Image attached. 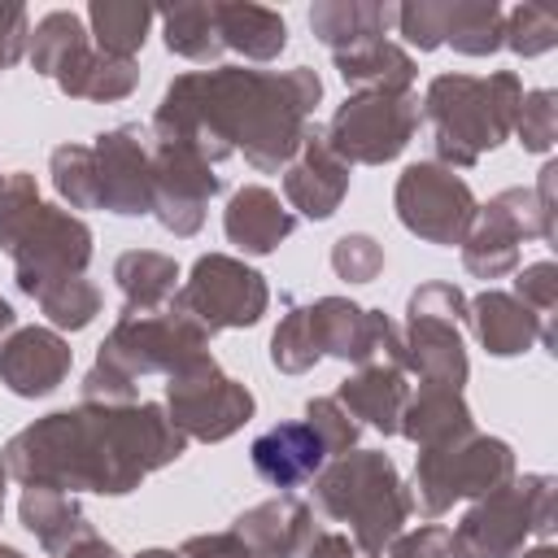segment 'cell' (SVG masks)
Returning a JSON list of instances; mask_svg holds the SVG:
<instances>
[{"label": "cell", "mask_w": 558, "mask_h": 558, "mask_svg": "<svg viewBox=\"0 0 558 558\" xmlns=\"http://www.w3.org/2000/svg\"><path fill=\"white\" fill-rule=\"evenodd\" d=\"M35 305L48 314L52 327L61 331H83L92 327V318L100 314V288L87 279V275H74V279H61L52 288H44L35 296Z\"/></svg>", "instance_id": "cell-37"}, {"label": "cell", "mask_w": 558, "mask_h": 558, "mask_svg": "<svg viewBox=\"0 0 558 558\" xmlns=\"http://www.w3.org/2000/svg\"><path fill=\"white\" fill-rule=\"evenodd\" d=\"M466 323L475 331V340L484 344V353L493 357H519L536 344H554V327H545L523 301H514L501 288H484L480 296L466 301Z\"/></svg>", "instance_id": "cell-21"}, {"label": "cell", "mask_w": 558, "mask_h": 558, "mask_svg": "<svg viewBox=\"0 0 558 558\" xmlns=\"http://www.w3.org/2000/svg\"><path fill=\"white\" fill-rule=\"evenodd\" d=\"M78 44H87V22H83V13H74V9H52V13H44V17L31 26L26 61H31L35 74H48V78H52V74L70 61V52H74Z\"/></svg>", "instance_id": "cell-35"}, {"label": "cell", "mask_w": 558, "mask_h": 558, "mask_svg": "<svg viewBox=\"0 0 558 558\" xmlns=\"http://www.w3.org/2000/svg\"><path fill=\"white\" fill-rule=\"evenodd\" d=\"M161 17V35L166 48L183 61H214L222 52V35H218V17L214 4H170L157 13Z\"/></svg>", "instance_id": "cell-34"}, {"label": "cell", "mask_w": 558, "mask_h": 558, "mask_svg": "<svg viewBox=\"0 0 558 558\" xmlns=\"http://www.w3.org/2000/svg\"><path fill=\"white\" fill-rule=\"evenodd\" d=\"M331 397L357 418V427H375L384 436H397L401 410L410 401V384H405V371L397 362H366L349 379H340V388Z\"/></svg>", "instance_id": "cell-24"}, {"label": "cell", "mask_w": 558, "mask_h": 558, "mask_svg": "<svg viewBox=\"0 0 558 558\" xmlns=\"http://www.w3.org/2000/svg\"><path fill=\"white\" fill-rule=\"evenodd\" d=\"M331 270L344 279V283H371L379 279L384 270V244L366 231H349L331 244Z\"/></svg>", "instance_id": "cell-42"}, {"label": "cell", "mask_w": 558, "mask_h": 558, "mask_svg": "<svg viewBox=\"0 0 558 558\" xmlns=\"http://www.w3.org/2000/svg\"><path fill=\"white\" fill-rule=\"evenodd\" d=\"M471 432H480V427H475V414H471L466 397L453 392V388H432V384H418V392H410V401L401 410V423H397V436H405L418 449L453 445Z\"/></svg>", "instance_id": "cell-25"}, {"label": "cell", "mask_w": 558, "mask_h": 558, "mask_svg": "<svg viewBox=\"0 0 558 558\" xmlns=\"http://www.w3.org/2000/svg\"><path fill=\"white\" fill-rule=\"evenodd\" d=\"M253 392L240 379H231L214 353L196 357L192 366L166 379V418L183 432V440L218 445L235 436L253 418Z\"/></svg>", "instance_id": "cell-12"}, {"label": "cell", "mask_w": 558, "mask_h": 558, "mask_svg": "<svg viewBox=\"0 0 558 558\" xmlns=\"http://www.w3.org/2000/svg\"><path fill=\"white\" fill-rule=\"evenodd\" d=\"M523 240H545L541 209L532 201V187H506L475 209V222L462 235V266L475 279H506L519 270Z\"/></svg>", "instance_id": "cell-14"}, {"label": "cell", "mask_w": 558, "mask_h": 558, "mask_svg": "<svg viewBox=\"0 0 558 558\" xmlns=\"http://www.w3.org/2000/svg\"><path fill=\"white\" fill-rule=\"evenodd\" d=\"M506 480H514V449L497 436L471 432L453 445L418 449L410 506H418V514L427 519H440L445 510H453V501H475Z\"/></svg>", "instance_id": "cell-9"}, {"label": "cell", "mask_w": 558, "mask_h": 558, "mask_svg": "<svg viewBox=\"0 0 558 558\" xmlns=\"http://www.w3.org/2000/svg\"><path fill=\"white\" fill-rule=\"evenodd\" d=\"M331 65L357 92H410L418 78L414 57L392 39H371V44L331 52Z\"/></svg>", "instance_id": "cell-31"}, {"label": "cell", "mask_w": 558, "mask_h": 558, "mask_svg": "<svg viewBox=\"0 0 558 558\" xmlns=\"http://www.w3.org/2000/svg\"><path fill=\"white\" fill-rule=\"evenodd\" d=\"M305 423H310L314 436L323 440L327 458H340V453L357 449L362 427H357V418H353L336 397H310V401H305Z\"/></svg>", "instance_id": "cell-41"}, {"label": "cell", "mask_w": 558, "mask_h": 558, "mask_svg": "<svg viewBox=\"0 0 558 558\" xmlns=\"http://www.w3.org/2000/svg\"><path fill=\"white\" fill-rule=\"evenodd\" d=\"M314 506L331 523H344L353 545L371 558H384L414 510L410 488L384 449H349L323 462V471L314 475Z\"/></svg>", "instance_id": "cell-6"}, {"label": "cell", "mask_w": 558, "mask_h": 558, "mask_svg": "<svg viewBox=\"0 0 558 558\" xmlns=\"http://www.w3.org/2000/svg\"><path fill=\"white\" fill-rule=\"evenodd\" d=\"M113 283L122 292V314H157L179 292V262L157 248H126L113 262Z\"/></svg>", "instance_id": "cell-30"}, {"label": "cell", "mask_w": 558, "mask_h": 558, "mask_svg": "<svg viewBox=\"0 0 558 558\" xmlns=\"http://www.w3.org/2000/svg\"><path fill=\"white\" fill-rule=\"evenodd\" d=\"M514 135L527 153H549L558 140V96L554 87H536L523 92L519 100V118H514Z\"/></svg>", "instance_id": "cell-40"}, {"label": "cell", "mask_w": 558, "mask_h": 558, "mask_svg": "<svg viewBox=\"0 0 558 558\" xmlns=\"http://www.w3.org/2000/svg\"><path fill=\"white\" fill-rule=\"evenodd\" d=\"M222 231L227 240L248 253V257H266L275 253L292 231H296V214L262 183H244L231 192L227 209H222Z\"/></svg>", "instance_id": "cell-23"}, {"label": "cell", "mask_w": 558, "mask_h": 558, "mask_svg": "<svg viewBox=\"0 0 558 558\" xmlns=\"http://www.w3.org/2000/svg\"><path fill=\"white\" fill-rule=\"evenodd\" d=\"M0 253H9L17 288L35 301L44 288L87 270L92 227L78 214L48 205L35 174L9 170L0 174Z\"/></svg>", "instance_id": "cell-3"}, {"label": "cell", "mask_w": 558, "mask_h": 558, "mask_svg": "<svg viewBox=\"0 0 558 558\" xmlns=\"http://www.w3.org/2000/svg\"><path fill=\"white\" fill-rule=\"evenodd\" d=\"M13 327H17V314H13V305L0 296V344H4V336H9Z\"/></svg>", "instance_id": "cell-50"}, {"label": "cell", "mask_w": 558, "mask_h": 558, "mask_svg": "<svg viewBox=\"0 0 558 558\" xmlns=\"http://www.w3.org/2000/svg\"><path fill=\"white\" fill-rule=\"evenodd\" d=\"M349 161L336 157V148L327 144V131L318 122L305 126V140L296 148V157L283 166V196H288V209L301 214V218H331L349 192Z\"/></svg>", "instance_id": "cell-18"}, {"label": "cell", "mask_w": 558, "mask_h": 558, "mask_svg": "<svg viewBox=\"0 0 558 558\" xmlns=\"http://www.w3.org/2000/svg\"><path fill=\"white\" fill-rule=\"evenodd\" d=\"M397 31L418 52L445 48V0H410V4H397Z\"/></svg>", "instance_id": "cell-43"}, {"label": "cell", "mask_w": 558, "mask_h": 558, "mask_svg": "<svg viewBox=\"0 0 558 558\" xmlns=\"http://www.w3.org/2000/svg\"><path fill=\"white\" fill-rule=\"evenodd\" d=\"M392 209L410 235L453 248L471 231L480 201L458 170H449L440 161H414L397 174Z\"/></svg>", "instance_id": "cell-13"}, {"label": "cell", "mask_w": 558, "mask_h": 558, "mask_svg": "<svg viewBox=\"0 0 558 558\" xmlns=\"http://www.w3.org/2000/svg\"><path fill=\"white\" fill-rule=\"evenodd\" d=\"M96 183H100V209L118 218H144L153 214V135L140 122H122L96 135Z\"/></svg>", "instance_id": "cell-17"}, {"label": "cell", "mask_w": 558, "mask_h": 558, "mask_svg": "<svg viewBox=\"0 0 558 558\" xmlns=\"http://www.w3.org/2000/svg\"><path fill=\"white\" fill-rule=\"evenodd\" d=\"M248 458H253V471L270 488H296V484H310L323 471L327 449H323V440L314 436V427L305 418H288V423L266 427L248 445Z\"/></svg>", "instance_id": "cell-22"}, {"label": "cell", "mask_w": 558, "mask_h": 558, "mask_svg": "<svg viewBox=\"0 0 558 558\" xmlns=\"http://www.w3.org/2000/svg\"><path fill=\"white\" fill-rule=\"evenodd\" d=\"M183 453L187 440L166 418V405L83 401L74 410H52L13 432L0 449V462L9 480H17L22 488H57L70 497H126L153 471L179 462Z\"/></svg>", "instance_id": "cell-2"}, {"label": "cell", "mask_w": 558, "mask_h": 558, "mask_svg": "<svg viewBox=\"0 0 558 558\" xmlns=\"http://www.w3.org/2000/svg\"><path fill=\"white\" fill-rule=\"evenodd\" d=\"M74 349L52 327H13L0 344V384L13 397H48L65 384Z\"/></svg>", "instance_id": "cell-19"}, {"label": "cell", "mask_w": 558, "mask_h": 558, "mask_svg": "<svg viewBox=\"0 0 558 558\" xmlns=\"http://www.w3.org/2000/svg\"><path fill=\"white\" fill-rule=\"evenodd\" d=\"M17 519L39 541V549L52 554V558H61L70 545H78V541H87L96 532L87 523L83 506L70 493H57V488H22Z\"/></svg>", "instance_id": "cell-27"}, {"label": "cell", "mask_w": 558, "mask_h": 558, "mask_svg": "<svg viewBox=\"0 0 558 558\" xmlns=\"http://www.w3.org/2000/svg\"><path fill=\"white\" fill-rule=\"evenodd\" d=\"M270 362H275V371H283V375H305V371L318 362V349H314L310 323H305V305H292V310L279 318V327H275V336H270Z\"/></svg>", "instance_id": "cell-39"}, {"label": "cell", "mask_w": 558, "mask_h": 558, "mask_svg": "<svg viewBox=\"0 0 558 558\" xmlns=\"http://www.w3.org/2000/svg\"><path fill=\"white\" fill-rule=\"evenodd\" d=\"M558 44V17L541 4H514L506 13V26H501V48H510L514 57H541Z\"/></svg>", "instance_id": "cell-38"}, {"label": "cell", "mask_w": 558, "mask_h": 558, "mask_svg": "<svg viewBox=\"0 0 558 558\" xmlns=\"http://www.w3.org/2000/svg\"><path fill=\"white\" fill-rule=\"evenodd\" d=\"M214 17H218V35H222V52H240L248 61H275L288 48V22L279 9L266 4H240V0H214Z\"/></svg>", "instance_id": "cell-29"}, {"label": "cell", "mask_w": 558, "mask_h": 558, "mask_svg": "<svg viewBox=\"0 0 558 558\" xmlns=\"http://www.w3.org/2000/svg\"><path fill=\"white\" fill-rule=\"evenodd\" d=\"M462 318H466V292L453 283H418L405 301V327H401V366L405 375H418V384L453 388L462 392L471 362L462 344Z\"/></svg>", "instance_id": "cell-8"}, {"label": "cell", "mask_w": 558, "mask_h": 558, "mask_svg": "<svg viewBox=\"0 0 558 558\" xmlns=\"http://www.w3.org/2000/svg\"><path fill=\"white\" fill-rule=\"evenodd\" d=\"M48 174L57 196L74 209H100V183H96V157L92 144H57L48 157Z\"/></svg>", "instance_id": "cell-36"}, {"label": "cell", "mask_w": 558, "mask_h": 558, "mask_svg": "<svg viewBox=\"0 0 558 558\" xmlns=\"http://www.w3.org/2000/svg\"><path fill=\"white\" fill-rule=\"evenodd\" d=\"M384 554L388 558H449V527L423 523L414 532H401Z\"/></svg>", "instance_id": "cell-45"}, {"label": "cell", "mask_w": 558, "mask_h": 558, "mask_svg": "<svg viewBox=\"0 0 558 558\" xmlns=\"http://www.w3.org/2000/svg\"><path fill=\"white\" fill-rule=\"evenodd\" d=\"M0 558H26L22 549H13V545H0Z\"/></svg>", "instance_id": "cell-54"}, {"label": "cell", "mask_w": 558, "mask_h": 558, "mask_svg": "<svg viewBox=\"0 0 558 558\" xmlns=\"http://www.w3.org/2000/svg\"><path fill=\"white\" fill-rule=\"evenodd\" d=\"M554 475H514L501 488L471 501L449 532V558H514L527 536H554Z\"/></svg>", "instance_id": "cell-7"}, {"label": "cell", "mask_w": 558, "mask_h": 558, "mask_svg": "<svg viewBox=\"0 0 558 558\" xmlns=\"http://www.w3.org/2000/svg\"><path fill=\"white\" fill-rule=\"evenodd\" d=\"M523 83L514 70L493 74H436L423 92V118L432 126L436 161L449 170H471L484 153L514 135Z\"/></svg>", "instance_id": "cell-4"}, {"label": "cell", "mask_w": 558, "mask_h": 558, "mask_svg": "<svg viewBox=\"0 0 558 558\" xmlns=\"http://www.w3.org/2000/svg\"><path fill=\"white\" fill-rule=\"evenodd\" d=\"M506 9L497 0H445V44L462 57H493L501 48Z\"/></svg>", "instance_id": "cell-33"}, {"label": "cell", "mask_w": 558, "mask_h": 558, "mask_svg": "<svg viewBox=\"0 0 558 558\" xmlns=\"http://www.w3.org/2000/svg\"><path fill=\"white\" fill-rule=\"evenodd\" d=\"M514 558H558V549H554V545H549V541H541V545H536V549H519V554H514Z\"/></svg>", "instance_id": "cell-51"}, {"label": "cell", "mask_w": 558, "mask_h": 558, "mask_svg": "<svg viewBox=\"0 0 558 558\" xmlns=\"http://www.w3.org/2000/svg\"><path fill=\"white\" fill-rule=\"evenodd\" d=\"M514 301H523L545 327H549V314L558 310V266L545 257V262H532L514 275Z\"/></svg>", "instance_id": "cell-44"}, {"label": "cell", "mask_w": 558, "mask_h": 558, "mask_svg": "<svg viewBox=\"0 0 558 558\" xmlns=\"http://www.w3.org/2000/svg\"><path fill=\"white\" fill-rule=\"evenodd\" d=\"M305 323L318 357H336L353 366H366V362L401 366V327L384 310H366L349 296H318L305 305Z\"/></svg>", "instance_id": "cell-15"}, {"label": "cell", "mask_w": 558, "mask_h": 558, "mask_svg": "<svg viewBox=\"0 0 558 558\" xmlns=\"http://www.w3.org/2000/svg\"><path fill=\"white\" fill-rule=\"evenodd\" d=\"M157 9L135 4V0H92L87 4V35L105 57L118 61H135V52L148 39Z\"/></svg>", "instance_id": "cell-32"}, {"label": "cell", "mask_w": 558, "mask_h": 558, "mask_svg": "<svg viewBox=\"0 0 558 558\" xmlns=\"http://www.w3.org/2000/svg\"><path fill=\"white\" fill-rule=\"evenodd\" d=\"M135 558H183V554H174V549H140Z\"/></svg>", "instance_id": "cell-52"}, {"label": "cell", "mask_w": 558, "mask_h": 558, "mask_svg": "<svg viewBox=\"0 0 558 558\" xmlns=\"http://www.w3.org/2000/svg\"><path fill=\"white\" fill-rule=\"evenodd\" d=\"M31 44V13L22 4H0V74L26 57Z\"/></svg>", "instance_id": "cell-46"}, {"label": "cell", "mask_w": 558, "mask_h": 558, "mask_svg": "<svg viewBox=\"0 0 558 558\" xmlns=\"http://www.w3.org/2000/svg\"><path fill=\"white\" fill-rule=\"evenodd\" d=\"M183 558H262L253 545H244L235 532H201V536H187Z\"/></svg>", "instance_id": "cell-47"}, {"label": "cell", "mask_w": 558, "mask_h": 558, "mask_svg": "<svg viewBox=\"0 0 558 558\" xmlns=\"http://www.w3.org/2000/svg\"><path fill=\"white\" fill-rule=\"evenodd\" d=\"M388 26H397V4H379V0H318L310 9V31L331 52L384 39Z\"/></svg>", "instance_id": "cell-28"}, {"label": "cell", "mask_w": 558, "mask_h": 558, "mask_svg": "<svg viewBox=\"0 0 558 558\" xmlns=\"http://www.w3.org/2000/svg\"><path fill=\"white\" fill-rule=\"evenodd\" d=\"M170 305L183 318H192L205 336H218V331L262 323V314L270 305V288L248 262H240L231 253H201Z\"/></svg>", "instance_id": "cell-10"}, {"label": "cell", "mask_w": 558, "mask_h": 558, "mask_svg": "<svg viewBox=\"0 0 558 558\" xmlns=\"http://www.w3.org/2000/svg\"><path fill=\"white\" fill-rule=\"evenodd\" d=\"M418 96L414 92H353L331 113L327 144L349 166H384L405 153L418 131Z\"/></svg>", "instance_id": "cell-11"}, {"label": "cell", "mask_w": 558, "mask_h": 558, "mask_svg": "<svg viewBox=\"0 0 558 558\" xmlns=\"http://www.w3.org/2000/svg\"><path fill=\"white\" fill-rule=\"evenodd\" d=\"M209 353V336L183 318L174 305L157 314H122L113 331L100 340L92 371L83 375V401L100 405H131L144 375H179L196 357Z\"/></svg>", "instance_id": "cell-5"}, {"label": "cell", "mask_w": 558, "mask_h": 558, "mask_svg": "<svg viewBox=\"0 0 558 558\" xmlns=\"http://www.w3.org/2000/svg\"><path fill=\"white\" fill-rule=\"evenodd\" d=\"M52 83L70 96V100H96V105H109V100H126L135 87H140V65L135 61H118V57H105L92 35L87 44H78L70 52V61L52 74Z\"/></svg>", "instance_id": "cell-26"}, {"label": "cell", "mask_w": 558, "mask_h": 558, "mask_svg": "<svg viewBox=\"0 0 558 558\" xmlns=\"http://www.w3.org/2000/svg\"><path fill=\"white\" fill-rule=\"evenodd\" d=\"M61 558H118V549H113V545H109L105 536H96V532H92L87 541H78V545H70V549H65Z\"/></svg>", "instance_id": "cell-49"}, {"label": "cell", "mask_w": 558, "mask_h": 558, "mask_svg": "<svg viewBox=\"0 0 558 558\" xmlns=\"http://www.w3.org/2000/svg\"><path fill=\"white\" fill-rule=\"evenodd\" d=\"M4 484H9V471H4V462H0V514H4Z\"/></svg>", "instance_id": "cell-53"}, {"label": "cell", "mask_w": 558, "mask_h": 558, "mask_svg": "<svg viewBox=\"0 0 558 558\" xmlns=\"http://www.w3.org/2000/svg\"><path fill=\"white\" fill-rule=\"evenodd\" d=\"M554 179H558V161H545L541 166V179L532 187V201L541 209V227H545V244L558 240V218H554Z\"/></svg>", "instance_id": "cell-48"}, {"label": "cell", "mask_w": 558, "mask_h": 558, "mask_svg": "<svg viewBox=\"0 0 558 558\" xmlns=\"http://www.w3.org/2000/svg\"><path fill=\"white\" fill-rule=\"evenodd\" d=\"M218 192H222L218 166H209L187 144L153 140V218L170 235H179V240L196 235L205 227V209Z\"/></svg>", "instance_id": "cell-16"}, {"label": "cell", "mask_w": 558, "mask_h": 558, "mask_svg": "<svg viewBox=\"0 0 558 558\" xmlns=\"http://www.w3.org/2000/svg\"><path fill=\"white\" fill-rule=\"evenodd\" d=\"M231 532L244 545H253L262 558H310L323 536V527L314 523V510L292 493L248 506L244 514H235Z\"/></svg>", "instance_id": "cell-20"}, {"label": "cell", "mask_w": 558, "mask_h": 558, "mask_svg": "<svg viewBox=\"0 0 558 558\" xmlns=\"http://www.w3.org/2000/svg\"><path fill=\"white\" fill-rule=\"evenodd\" d=\"M323 100V78L310 65L292 70H187L166 92L148 122L153 140L187 144L209 166L244 153V161L262 174H279Z\"/></svg>", "instance_id": "cell-1"}]
</instances>
